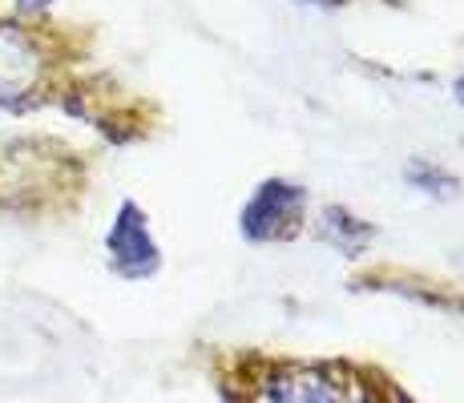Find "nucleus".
Here are the masks:
<instances>
[{"mask_svg":"<svg viewBox=\"0 0 464 403\" xmlns=\"http://www.w3.org/2000/svg\"><path fill=\"white\" fill-rule=\"evenodd\" d=\"M110 254H113V266H118L121 274H150L158 266V246L154 238H150L146 230V218H141L138 206H121L118 222H113L110 230Z\"/></svg>","mask_w":464,"mask_h":403,"instance_id":"f03ea898","label":"nucleus"},{"mask_svg":"<svg viewBox=\"0 0 464 403\" xmlns=\"http://www.w3.org/2000/svg\"><path fill=\"white\" fill-rule=\"evenodd\" d=\"M299 214V190L283 182H266L255 194V202L243 210V235L251 238H271L279 230L291 226V218Z\"/></svg>","mask_w":464,"mask_h":403,"instance_id":"7ed1b4c3","label":"nucleus"},{"mask_svg":"<svg viewBox=\"0 0 464 403\" xmlns=\"http://www.w3.org/2000/svg\"><path fill=\"white\" fill-rule=\"evenodd\" d=\"M255 403H363L360 391L327 371H279L258 388Z\"/></svg>","mask_w":464,"mask_h":403,"instance_id":"f257e3e1","label":"nucleus"}]
</instances>
